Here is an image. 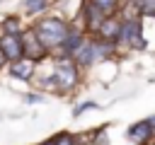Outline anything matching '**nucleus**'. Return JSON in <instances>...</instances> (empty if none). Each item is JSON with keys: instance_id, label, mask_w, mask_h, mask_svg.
<instances>
[{"instance_id": "obj_1", "label": "nucleus", "mask_w": 155, "mask_h": 145, "mask_svg": "<svg viewBox=\"0 0 155 145\" xmlns=\"http://www.w3.org/2000/svg\"><path fill=\"white\" fill-rule=\"evenodd\" d=\"M51 72H53V82H56V94H70L78 85H80V72L82 68L70 58V56H51Z\"/></svg>"}, {"instance_id": "obj_2", "label": "nucleus", "mask_w": 155, "mask_h": 145, "mask_svg": "<svg viewBox=\"0 0 155 145\" xmlns=\"http://www.w3.org/2000/svg\"><path fill=\"white\" fill-rule=\"evenodd\" d=\"M31 29H34V34L39 36V41L46 46V51L48 53H56V48L61 46V41L65 39V34H68V22L63 19V17H36V22L34 24H29Z\"/></svg>"}, {"instance_id": "obj_3", "label": "nucleus", "mask_w": 155, "mask_h": 145, "mask_svg": "<svg viewBox=\"0 0 155 145\" xmlns=\"http://www.w3.org/2000/svg\"><path fill=\"white\" fill-rule=\"evenodd\" d=\"M116 48H145V39H143V24L140 17H121L119 24V34H116Z\"/></svg>"}, {"instance_id": "obj_4", "label": "nucleus", "mask_w": 155, "mask_h": 145, "mask_svg": "<svg viewBox=\"0 0 155 145\" xmlns=\"http://www.w3.org/2000/svg\"><path fill=\"white\" fill-rule=\"evenodd\" d=\"M22 46H24V56L31 58V60H36V63H44V60L51 58V53H48L46 46L39 41V36L34 34L31 27H27V29L22 31Z\"/></svg>"}, {"instance_id": "obj_5", "label": "nucleus", "mask_w": 155, "mask_h": 145, "mask_svg": "<svg viewBox=\"0 0 155 145\" xmlns=\"http://www.w3.org/2000/svg\"><path fill=\"white\" fill-rule=\"evenodd\" d=\"M87 36V31L82 29V27H78V24H70L68 27V34H65V39L61 41V46L56 48V53H51V56H70L73 58V53L78 51V46L82 44V39Z\"/></svg>"}, {"instance_id": "obj_6", "label": "nucleus", "mask_w": 155, "mask_h": 145, "mask_svg": "<svg viewBox=\"0 0 155 145\" xmlns=\"http://www.w3.org/2000/svg\"><path fill=\"white\" fill-rule=\"evenodd\" d=\"M36 68H39V63L31 60V58H27V56L7 63V72H10L15 80H19V82H31L34 75H36Z\"/></svg>"}, {"instance_id": "obj_7", "label": "nucleus", "mask_w": 155, "mask_h": 145, "mask_svg": "<svg viewBox=\"0 0 155 145\" xmlns=\"http://www.w3.org/2000/svg\"><path fill=\"white\" fill-rule=\"evenodd\" d=\"M0 51L5 53L7 63L17 60L24 56V46H22V34H0Z\"/></svg>"}, {"instance_id": "obj_8", "label": "nucleus", "mask_w": 155, "mask_h": 145, "mask_svg": "<svg viewBox=\"0 0 155 145\" xmlns=\"http://www.w3.org/2000/svg\"><path fill=\"white\" fill-rule=\"evenodd\" d=\"M80 17H82V29L87 31V34H94L97 31V27L102 24V19H104V14L90 2V0H85L82 2V10H80Z\"/></svg>"}, {"instance_id": "obj_9", "label": "nucleus", "mask_w": 155, "mask_h": 145, "mask_svg": "<svg viewBox=\"0 0 155 145\" xmlns=\"http://www.w3.org/2000/svg\"><path fill=\"white\" fill-rule=\"evenodd\" d=\"M126 135H128V140H131V143H136V145H145V143L155 135V130H153L150 121H148V118H143V121H136L133 126H128Z\"/></svg>"}, {"instance_id": "obj_10", "label": "nucleus", "mask_w": 155, "mask_h": 145, "mask_svg": "<svg viewBox=\"0 0 155 145\" xmlns=\"http://www.w3.org/2000/svg\"><path fill=\"white\" fill-rule=\"evenodd\" d=\"M73 60H75V63H78L82 70L94 65V56H92V36H90V34L82 39V44L78 46V51L73 53Z\"/></svg>"}, {"instance_id": "obj_11", "label": "nucleus", "mask_w": 155, "mask_h": 145, "mask_svg": "<svg viewBox=\"0 0 155 145\" xmlns=\"http://www.w3.org/2000/svg\"><path fill=\"white\" fill-rule=\"evenodd\" d=\"M119 24H121V19H119L116 14H109V17H104V19H102V24L97 27L94 36H99V39H107V41H116Z\"/></svg>"}, {"instance_id": "obj_12", "label": "nucleus", "mask_w": 155, "mask_h": 145, "mask_svg": "<svg viewBox=\"0 0 155 145\" xmlns=\"http://www.w3.org/2000/svg\"><path fill=\"white\" fill-rule=\"evenodd\" d=\"M29 24H24V19L19 14H7L0 19V34H22Z\"/></svg>"}, {"instance_id": "obj_13", "label": "nucleus", "mask_w": 155, "mask_h": 145, "mask_svg": "<svg viewBox=\"0 0 155 145\" xmlns=\"http://www.w3.org/2000/svg\"><path fill=\"white\" fill-rule=\"evenodd\" d=\"M48 7H51V0H24L22 12H24L27 17H34V19H36V17L46 14Z\"/></svg>"}, {"instance_id": "obj_14", "label": "nucleus", "mask_w": 155, "mask_h": 145, "mask_svg": "<svg viewBox=\"0 0 155 145\" xmlns=\"http://www.w3.org/2000/svg\"><path fill=\"white\" fill-rule=\"evenodd\" d=\"M104 17H109V14H119V10H121V0H90Z\"/></svg>"}, {"instance_id": "obj_15", "label": "nucleus", "mask_w": 155, "mask_h": 145, "mask_svg": "<svg viewBox=\"0 0 155 145\" xmlns=\"http://www.w3.org/2000/svg\"><path fill=\"white\" fill-rule=\"evenodd\" d=\"M140 17H155V0H128Z\"/></svg>"}, {"instance_id": "obj_16", "label": "nucleus", "mask_w": 155, "mask_h": 145, "mask_svg": "<svg viewBox=\"0 0 155 145\" xmlns=\"http://www.w3.org/2000/svg\"><path fill=\"white\" fill-rule=\"evenodd\" d=\"M51 143H53V145H78V135H73V133L63 130V133L53 135V138H51Z\"/></svg>"}, {"instance_id": "obj_17", "label": "nucleus", "mask_w": 155, "mask_h": 145, "mask_svg": "<svg viewBox=\"0 0 155 145\" xmlns=\"http://www.w3.org/2000/svg\"><path fill=\"white\" fill-rule=\"evenodd\" d=\"M90 138H92V145H109V138H107V130H104V128L94 130Z\"/></svg>"}, {"instance_id": "obj_18", "label": "nucleus", "mask_w": 155, "mask_h": 145, "mask_svg": "<svg viewBox=\"0 0 155 145\" xmlns=\"http://www.w3.org/2000/svg\"><path fill=\"white\" fill-rule=\"evenodd\" d=\"M87 109H97V104H94V102H85V104L75 106V109H73V114H75V116H80V114H85Z\"/></svg>"}, {"instance_id": "obj_19", "label": "nucleus", "mask_w": 155, "mask_h": 145, "mask_svg": "<svg viewBox=\"0 0 155 145\" xmlns=\"http://www.w3.org/2000/svg\"><path fill=\"white\" fill-rule=\"evenodd\" d=\"M24 99L29 104H36V102H41V92H29V94H24Z\"/></svg>"}, {"instance_id": "obj_20", "label": "nucleus", "mask_w": 155, "mask_h": 145, "mask_svg": "<svg viewBox=\"0 0 155 145\" xmlns=\"http://www.w3.org/2000/svg\"><path fill=\"white\" fill-rule=\"evenodd\" d=\"M7 68V58H5V53L0 51V70H5Z\"/></svg>"}, {"instance_id": "obj_21", "label": "nucleus", "mask_w": 155, "mask_h": 145, "mask_svg": "<svg viewBox=\"0 0 155 145\" xmlns=\"http://www.w3.org/2000/svg\"><path fill=\"white\" fill-rule=\"evenodd\" d=\"M41 145H53V143H51V140H46V143H41Z\"/></svg>"}]
</instances>
